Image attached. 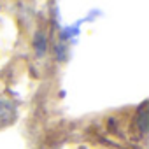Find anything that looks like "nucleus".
<instances>
[{
  "label": "nucleus",
  "instance_id": "obj_1",
  "mask_svg": "<svg viewBox=\"0 0 149 149\" xmlns=\"http://www.w3.org/2000/svg\"><path fill=\"white\" fill-rule=\"evenodd\" d=\"M11 112H13V105H11V104H7V102H0V121L9 119Z\"/></svg>",
  "mask_w": 149,
  "mask_h": 149
},
{
  "label": "nucleus",
  "instance_id": "obj_2",
  "mask_svg": "<svg viewBox=\"0 0 149 149\" xmlns=\"http://www.w3.org/2000/svg\"><path fill=\"white\" fill-rule=\"evenodd\" d=\"M37 40H39V44H35V46H37V49H39V53H42V51H44V37L39 35ZM37 40H35V42H37Z\"/></svg>",
  "mask_w": 149,
  "mask_h": 149
}]
</instances>
